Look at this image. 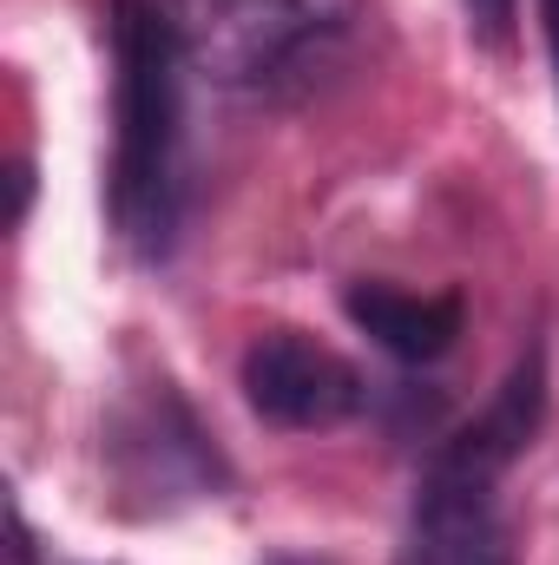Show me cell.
Segmentation results:
<instances>
[{"label": "cell", "instance_id": "ba28073f", "mask_svg": "<svg viewBox=\"0 0 559 565\" xmlns=\"http://www.w3.org/2000/svg\"><path fill=\"white\" fill-rule=\"evenodd\" d=\"M467 20H474L481 40L507 46V33H514V0H467Z\"/></svg>", "mask_w": 559, "mask_h": 565}, {"label": "cell", "instance_id": "8992f818", "mask_svg": "<svg viewBox=\"0 0 559 565\" xmlns=\"http://www.w3.org/2000/svg\"><path fill=\"white\" fill-rule=\"evenodd\" d=\"M342 309L395 362H441L454 349V335H461V316H467L454 289L428 296V289H395V282H349Z\"/></svg>", "mask_w": 559, "mask_h": 565}, {"label": "cell", "instance_id": "6da1fadb", "mask_svg": "<svg viewBox=\"0 0 559 565\" xmlns=\"http://www.w3.org/2000/svg\"><path fill=\"white\" fill-rule=\"evenodd\" d=\"M113 224L139 257L178 231V33L165 0H113Z\"/></svg>", "mask_w": 559, "mask_h": 565}, {"label": "cell", "instance_id": "9c48e42d", "mask_svg": "<svg viewBox=\"0 0 559 565\" xmlns=\"http://www.w3.org/2000/svg\"><path fill=\"white\" fill-rule=\"evenodd\" d=\"M540 13H547V46H553V73H559V0H540Z\"/></svg>", "mask_w": 559, "mask_h": 565}, {"label": "cell", "instance_id": "7a4b0ae2", "mask_svg": "<svg viewBox=\"0 0 559 565\" xmlns=\"http://www.w3.org/2000/svg\"><path fill=\"white\" fill-rule=\"evenodd\" d=\"M165 13L191 73L257 93L329 53L356 26L362 0H165Z\"/></svg>", "mask_w": 559, "mask_h": 565}, {"label": "cell", "instance_id": "52a82bcc", "mask_svg": "<svg viewBox=\"0 0 559 565\" xmlns=\"http://www.w3.org/2000/svg\"><path fill=\"white\" fill-rule=\"evenodd\" d=\"M540 415H547V362H540V349H527V355L514 362V375L500 382V395L487 402V415H481L474 427H461V434L441 447V460L500 480V473L534 447Z\"/></svg>", "mask_w": 559, "mask_h": 565}, {"label": "cell", "instance_id": "30bf717a", "mask_svg": "<svg viewBox=\"0 0 559 565\" xmlns=\"http://www.w3.org/2000/svg\"><path fill=\"white\" fill-rule=\"evenodd\" d=\"M289 565H296V559H289Z\"/></svg>", "mask_w": 559, "mask_h": 565}, {"label": "cell", "instance_id": "5b68a950", "mask_svg": "<svg viewBox=\"0 0 559 565\" xmlns=\"http://www.w3.org/2000/svg\"><path fill=\"white\" fill-rule=\"evenodd\" d=\"M395 565H514V540L494 500V480L434 454L421 480Z\"/></svg>", "mask_w": 559, "mask_h": 565}, {"label": "cell", "instance_id": "3957f363", "mask_svg": "<svg viewBox=\"0 0 559 565\" xmlns=\"http://www.w3.org/2000/svg\"><path fill=\"white\" fill-rule=\"evenodd\" d=\"M244 402L271 427L289 434H316V427H342L362 408V375L316 335L303 329H264L244 349Z\"/></svg>", "mask_w": 559, "mask_h": 565}, {"label": "cell", "instance_id": "277c9868", "mask_svg": "<svg viewBox=\"0 0 559 565\" xmlns=\"http://www.w3.org/2000/svg\"><path fill=\"white\" fill-rule=\"evenodd\" d=\"M113 460L126 493H145V507H178V500H204L224 480V460L211 447V434L198 415L171 395V382H158L145 402H133L113 422Z\"/></svg>", "mask_w": 559, "mask_h": 565}]
</instances>
